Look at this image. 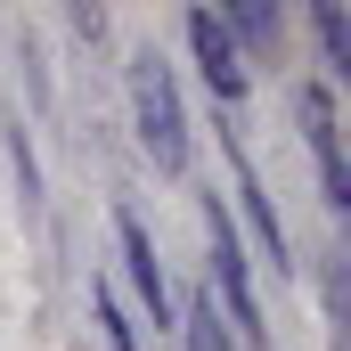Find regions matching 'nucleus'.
<instances>
[{
    "label": "nucleus",
    "mask_w": 351,
    "mask_h": 351,
    "mask_svg": "<svg viewBox=\"0 0 351 351\" xmlns=\"http://www.w3.org/2000/svg\"><path fill=\"white\" fill-rule=\"evenodd\" d=\"M123 82H131V131H139L147 164L180 180V172H188V106H180L172 58H164L156 41H139V49H131V66H123Z\"/></svg>",
    "instance_id": "obj_1"
},
{
    "label": "nucleus",
    "mask_w": 351,
    "mask_h": 351,
    "mask_svg": "<svg viewBox=\"0 0 351 351\" xmlns=\"http://www.w3.org/2000/svg\"><path fill=\"white\" fill-rule=\"evenodd\" d=\"M204 237H213V302H221V319H229V335L237 343H262V302H254V278H245V245H237V213L221 204V196H204Z\"/></svg>",
    "instance_id": "obj_2"
},
{
    "label": "nucleus",
    "mask_w": 351,
    "mask_h": 351,
    "mask_svg": "<svg viewBox=\"0 0 351 351\" xmlns=\"http://www.w3.org/2000/svg\"><path fill=\"white\" fill-rule=\"evenodd\" d=\"M188 49H196V66H204V90L221 98V114H237L245 90H254V66H245V49L229 41L221 8H188Z\"/></svg>",
    "instance_id": "obj_3"
},
{
    "label": "nucleus",
    "mask_w": 351,
    "mask_h": 351,
    "mask_svg": "<svg viewBox=\"0 0 351 351\" xmlns=\"http://www.w3.org/2000/svg\"><path fill=\"white\" fill-rule=\"evenodd\" d=\"M294 114H302V139H311V164H319L327 213H343V204H351V172H343V123H335L327 82H302V90H294Z\"/></svg>",
    "instance_id": "obj_4"
},
{
    "label": "nucleus",
    "mask_w": 351,
    "mask_h": 351,
    "mask_svg": "<svg viewBox=\"0 0 351 351\" xmlns=\"http://www.w3.org/2000/svg\"><path fill=\"white\" fill-rule=\"evenodd\" d=\"M114 245H123V262H131V286H139L147 319L172 327V278H164V254H156V237H147V221H139L131 204H114Z\"/></svg>",
    "instance_id": "obj_5"
},
{
    "label": "nucleus",
    "mask_w": 351,
    "mask_h": 351,
    "mask_svg": "<svg viewBox=\"0 0 351 351\" xmlns=\"http://www.w3.org/2000/svg\"><path fill=\"white\" fill-rule=\"evenodd\" d=\"M229 172H237V204H245V221H254L262 254L286 269V262H294V245H286V221L269 213V196H262V180H254V164H245V147H237V139H229Z\"/></svg>",
    "instance_id": "obj_6"
},
{
    "label": "nucleus",
    "mask_w": 351,
    "mask_h": 351,
    "mask_svg": "<svg viewBox=\"0 0 351 351\" xmlns=\"http://www.w3.org/2000/svg\"><path fill=\"white\" fill-rule=\"evenodd\" d=\"M172 335H180V351H237V335H229V319H221V302H213V294H196V302L180 311Z\"/></svg>",
    "instance_id": "obj_7"
},
{
    "label": "nucleus",
    "mask_w": 351,
    "mask_h": 351,
    "mask_svg": "<svg viewBox=\"0 0 351 351\" xmlns=\"http://www.w3.org/2000/svg\"><path fill=\"white\" fill-rule=\"evenodd\" d=\"M311 33H319V58H327V74L343 82V74H351V16L335 8V0H319V8H311Z\"/></svg>",
    "instance_id": "obj_8"
},
{
    "label": "nucleus",
    "mask_w": 351,
    "mask_h": 351,
    "mask_svg": "<svg viewBox=\"0 0 351 351\" xmlns=\"http://www.w3.org/2000/svg\"><path fill=\"white\" fill-rule=\"evenodd\" d=\"M90 311H98V335H106V351H131V327H123V302H114L106 286H90Z\"/></svg>",
    "instance_id": "obj_9"
},
{
    "label": "nucleus",
    "mask_w": 351,
    "mask_h": 351,
    "mask_svg": "<svg viewBox=\"0 0 351 351\" xmlns=\"http://www.w3.org/2000/svg\"><path fill=\"white\" fill-rule=\"evenodd\" d=\"M66 25H74L82 41H98V33H106V8H90V0H74V8H66Z\"/></svg>",
    "instance_id": "obj_10"
}]
</instances>
